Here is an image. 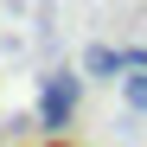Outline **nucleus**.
I'll return each instance as SVG.
<instances>
[{
    "instance_id": "obj_1",
    "label": "nucleus",
    "mask_w": 147,
    "mask_h": 147,
    "mask_svg": "<svg viewBox=\"0 0 147 147\" xmlns=\"http://www.w3.org/2000/svg\"><path fill=\"white\" fill-rule=\"evenodd\" d=\"M77 102H83V70H51L38 90V128L45 134H64L77 121Z\"/></svg>"
},
{
    "instance_id": "obj_2",
    "label": "nucleus",
    "mask_w": 147,
    "mask_h": 147,
    "mask_svg": "<svg viewBox=\"0 0 147 147\" xmlns=\"http://www.w3.org/2000/svg\"><path fill=\"white\" fill-rule=\"evenodd\" d=\"M128 70V45H90L83 51V83H115Z\"/></svg>"
},
{
    "instance_id": "obj_3",
    "label": "nucleus",
    "mask_w": 147,
    "mask_h": 147,
    "mask_svg": "<svg viewBox=\"0 0 147 147\" xmlns=\"http://www.w3.org/2000/svg\"><path fill=\"white\" fill-rule=\"evenodd\" d=\"M115 83H121V102H128V115H147V64H128Z\"/></svg>"
}]
</instances>
